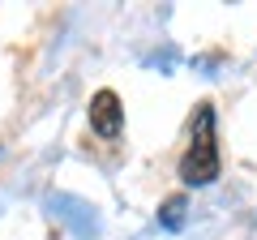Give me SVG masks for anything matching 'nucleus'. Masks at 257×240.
<instances>
[{"instance_id": "f03ea898", "label": "nucleus", "mask_w": 257, "mask_h": 240, "mask_svg": "<svg viewBox=\"0 0 257 240\" xmlns=\"http://www.w3.org/2000/svg\"><path fill=\"white\" fill-rule=\"evenodd\" d=\"M90 125H94L99 138H116V133H120L124 111H120V99H116L111 90H99V94L90 99Z\"/></svg>"}, {"instance_id": "7ed1b4c3", "label": "nucleus", "mask_w": 257, "mask_h": 240, "mask_svg": "<svg viewBox=\"0 0 257 240\" xmlns=\"http://www.w3.org/2000/svg\"><path fill=\"white\" fill-rule=\"evenodd\" d=\"M180 210H184L180 197H176V202H167V206H163V223H176V219H180Z\"/></svg>"}, {"instance_id": "f257e3e1", "label": "nucleus", "mask_w": 257, "mask_h": 240, "mask_svg": "<svg viewBox=\"0 0 257 240\" xmlns=\"http://www.w3.org/2000/svg\"><path fill=\"white\" fill-rule=\"evenodd\" d=\"M219 176V146H214V111L197 107L193 116V146L180 159V180L184 185H210Z\"/></svg>"}]
</instances>
